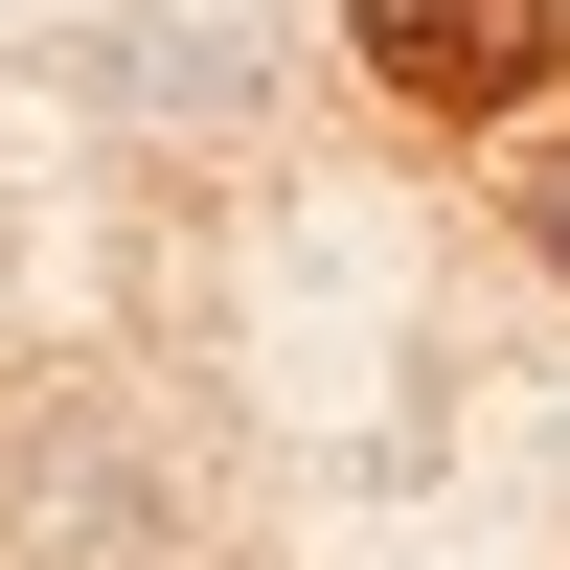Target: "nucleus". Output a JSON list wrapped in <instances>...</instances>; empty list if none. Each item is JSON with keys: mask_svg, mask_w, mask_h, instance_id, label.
Listing matches in <instances>:
<instances>
[{"mask_svg": "<svg viewBox=\"0 0 570 570\" xmlns=\"http://www.w3.org/2000/svg\"><path fill=\"white\" fill-rule=\"evenodd\" d=\"M343 69L411 137H548L570 46H548V0H343Z\"/></svg>", "mask_w": 570, "mask_h": 570, "instance_id": "f03ea898", "label": "nucleus"}, {"mask_svg": "<svg viewBox=\"0 0 570 570\" xmlns=\"http://www.w3.org/2000/svg\"><path fill=\"white\" fill-rule=\"evenodd\" d=\"M502 228H525V252H548V274H570V115H548V137H525V160H502Z\"/></svg>", "mask_w": 570, "mask_h": 570, "instance_id": "20e7f679", "label": "nucleus"}, {"mask_svg": "<svg viewBox=\"0 0 570 570\" xmlns=\"http://www.w3.org/2000/svg\"><path fill=\"white\" fill-rule=\"evenodd\" d=\"M0 570H183V456L115 389H0Z\"/></svg>", "mask_w": 570, "mask_h": 570, "instance_id": "f257e3e1", "label": "nucleus"}, {"mask_svg": "<svg viewBox=\"0 0 570 570\" xmlns=\"http://www.w3.org/2000/svg\"><path fill=\"white\" fill-rule=\"evenodd\" d=\"M91 91L115 137H252L297 91V0H91Z\"/></svg>", "mask_w": 570, "mask_h": 570, "instance_id": "7ed1b4c3", "label": "nucleus"}, {"mask_svg": "<svg viewBox=\"0 0 570 570\" xmlns=\"http://www.w3.org/2000/svg\"><path fill=\"white\" fill-rule=\"evenodd\" d=\"M548 46H570V0H548Z\"/></svg>", "mask_w": 570, "mask_h": 570, "instance_id": "39448f33", "label": "nucleus"}]
</instances>
